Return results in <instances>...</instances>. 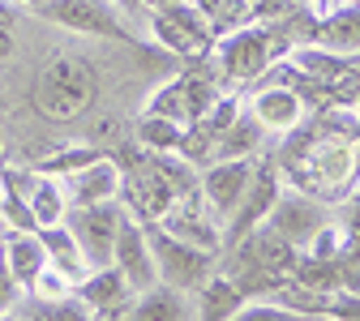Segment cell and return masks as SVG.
Returning a JSON list of instances; mask_svg holds the SVG:
<instances>
[{
  "label": "cell",
  "mask_w": 360,
  "mask_h": 321,
  "mask_svg": "<svg viewBox=\"0 0 360 321\" xmlns=\"http://www.w3.org/2000/svg\"><path fill=\"white\" fill-rule=\"evenodd\" d=\"M99 103V69L77 52H56L39 69L30 86V107L52 120V124H73Z\"/></svg>",
  "instance_id": "cell-1"
},
{
  "label": "cell",
  "mask_w": 360,
  "mask_h": 321,
  "mask_svg": "<svg viewBox=\"0 0 360 321\" xmlns=\"http://www.w3.org/2000/svg\"><path fill=\"white\" fill-rule=\"evenodd\" d=\"M232 321H300V313H292L275 300H262V304H245Z\"/></svg>",
  "instance_id": "cell-28"
},
{
  "label": "cell",
  "mask_w": 360,
  "mask_h": 321,
  "mask_svg": "<svg viewBox=\"0 0 360 321\" xmlns=\"http://www.w3.org/2000/svg\"><path fill=\"white\" fill-rule=\"evenodd\" d=\"M352 240L360 244V206H356V214H352Z\"/></svg>",
  "instance_id": "cell-32"
},
{
  "label": "cell",
  "mask_w": 360,
  "mask_h": 321,
  "mask_svg": "<svg viewBox=\"0 0 360 321\" xmlns=\"http://www.w3.org/2000/svg\"><path fill=\"white\" fill-rule=\"evenodd\" d=\"M236 116H240V107H236V99H214V103H210V112H206L202 120H193V124H202V129H206V133L214 137V142H219V137H223V133H228V124H232Z\"/></svg>",
  "instance_id": "cell-27"
},
{
  "label": "cell",
  "mask_w": 360,
  "mask_h": 321,
  "mask_svg": "<svg viewBox=\"0 0 360 321\" xmlns=\"http://www.w3.org/2000/svg\"><path fill=\"white\" fill-rule=\"evenodd\" d=\"M245 291L228 279V274H214V279H202L198 287V321H232L245 308Z\"/></svg>",
  "instance_id": "cell-17"
},
{
  "label": "cell",
  "mask_w": 360,
  "mask_h": 321,
  "mask_svg": "<svg viewBox=\"0 0 360 321\" xmlns=\"http://www.w3.org/2000/svg\"><path fill=\"white\" fill-rule=\"evenodd\" d=\"M253 116H257L262 129H292L300 120V99L292 95V90H283V86H270L266 95H257Z\"/></svg>",
  "instance_id": "cell-19"
},
{
  "label": "cell",
  "mask_w": 360,
  "mask_h": 321,
  "mask_svg": "<svg viewBox=\"0 0 360 321\" xmlns=\"http://www.w3.org/2000/svg\"><path fill=\"white\" fill-rule=\"evenodd\" d=\"M257 146H262V124H257V116H236L228 124V133L214 142L219 159H249Z\"/></svg>",
  "instance_id": "cell-20"
},
{
  "label": "cell",
  "mask_w": 360,
  "mask_h": 321,
  "mask_svg": "<svg viewBox=\"0 0 360 321\" xmlns=\"http://www.w3.org/2000/svg\"><path fill=\"white\" fill-rule=\"evenodd\" d=\"M249 176H253L249 159H219V163H210L206 176H202V193H206L210 210L232 214L240 193H245V185H249Z\"/></svg>",
  "instance_id": "cell-13"
},
{
  "label": "cell",
  "mask_w": 360,
  "mask_h": 321,
  "mask_svg": "<svg viewBox=\"0 0 360 321\" xmlns=\"http://www.w3.org/2000/svg\"><path fill=\"white\" fill-rule=\"evenodd\" d=\"M142 5H155V9H163V5H176V0H142Z\"/></svg>",
  "instance_id": "cell-33"
},
{
  "label": "cell",
  "mask_w": 360,
  "mask_h": 321,
  "mask_svg": "<svg viewBox=\"0 0 360 321\" xmlns=\"http://www.w3.org/2000/svg\"><path fill=\"white\" fill-rule=\"evenodd\" d=\"M318 39L326 43V48H335V52H356L360 48V9H343L330 22H322Z\"/></svg>",
  "instance_id": "cell-23"
},
{
  "label": "cell",
  "mask_w": 360,
  "mask_h": 321,
  "mask_svg": "<svg viewBox=\"0 0 360 321\" xmlns=\"http://www.w3.org/2000/svg\"><path fill=\"white\" fill-rule=\"evenodd\" d=\"M150 26H155V39L163 43L167 52H176V56H193V52H202L210 43V22L202 18V9L180 5V0H176V5L155 9Z\"/></svg>",
  "instance_id": "cell-5"
},
{
  "label": "cell",
  "mask_w": 360,
  "mask_h": 321,
  "mask_svg": "<svg viewBox=\"0 0 360 321\" xmlns=\"http://www.w3.org/2000/svg\"><path fill=\"white\" fill-rule=\"evenodd\" d=\"M26 5H30V9H39V5H43V0H26Z\"/></svg>",
  "instance_id": "cell-34"
},
{
  "label": "cell",
  "mask_w": 360,
  "mask_h": 321,
  "mask_svg": "<svg viewBox=\"0 0 360 321\" xmlns=\"http://www.w3.org/2000/svg\"><path fill=\"white\" fill-rule=\"evenodd\" d=\"M146 116H163V120H176V124H185V120H189L185 81H172V86L155 90V95H150V107H146Z\"/></svg>",
  "instance_id": "cell-26"
},
{
  "label": "cell",
  "mask_w": 360,
  "mask_h": 321,
  "mask_svg": "<svg viewBox=\"0 0 360 321\" xmlns=\"http://www.w3.org/2000/svg\"><path fill=\"white\" fill-rule=\"evenodd\" d=\"M296 5H300V0H296Z\"/></svg>",
  "instance_id": "cell-37"
},
{
  "label": "cell",
  "mask_w": 360,
  "mask_h": 321,
  "mask_svg": "<svg viewBox=\"0 0 360 321\" xmlns=\"http://www.w3.org/2000/svg\"><path fill=\"white\" fill-rule=\"evenodd\" d=\"M112 266L129 279L133 291H146V287L159 283V270H155V257H150L146 227L142 223L120 218V232H116V244H112Z\"/></svg>",
  "instance_id": "cell-7"
},
{
  "label": "cell",
  "mask_w": 360,
  "mask_h": 321,
  "mask_svg": "<svg viewBox=\"0 0 360 321\" xmlns=\"http://www.w3.org/2000/svg\"><path fill=\"white\" fill-rule=\"evenodd\" d=\"M30 321H43V317H39V313H30Z\"/></svg>",
  "instance_id": "cell-35"
},
{
  "label": "cell",
  "mask_w": 360,
  "mask_h": 321,
  "mask_svg": "<svg viewBox=\"0 0 360 321\" xmlns=\"http://www.w3.org/2000/svg\"><path fill=\"white\" fill-rule=\"evenodd\" d=\"M304 65H309L313 73H339V69H343L339 60H326V56H304Z\"/></svg>",
  "instance_id": "cell-31"
},
{
  "label": "cell",
  "mask_w": 360,
  "mask_h": 321,
  "mask_svg": "<svg viewBox=\"0 0 360 321\" xmlns=\"http://www.w3.org/2000/svg\"><path fill=\"white\" fill-rule=\"evenodd\" d=\"M270 52H275V34L249 26V30H236V34L223 39L219 65H223V73H228V77L249 81V77H257V73L270 65Z\"/></svg>",
  "instance_id": "cell-8"
},
{
  "label": "cell",
  "mask_w": 360,
  "mask_h": 321,
  "mask_svg": "<svg viewBox=\"0 0 360 321\" xmlns=\"http://www.w3.org/2000/svg\"><path fill=\"white\" fill-rule=\"evenodd\" d=\"M133 133H138V142L155 155H176L180 150V137H185V129H180L176 120H163V116H142L138 124H133Z\"/></svg>",
  "instance_id": "cell-22"
},
{
  "label": "cell",
  "mask_w": 360,
  "mask_h": 321,
  "mask_svg": "<svg viewBox=\"0 0 360 321\" xmlns=\"http://www.w3.org/2000/svg\"><path fill=\"white\" fill-rule=\"evenodd\" d=\"M120 193V167L99 159V163H90L82 171L69 176V197L73 206H99V202H112Z\"/></svg>",
  "instance_id": "cell-16"
},
{
  "label": "cell",
  "mask_w": 360,
  "mask_h": 321,
  "mask_svg": "<svg viewBox=\"0 0 360 321\" xmlns=\"http://www.w3.org/2000/svg\"><path fill=\"white\" fill-rule=\"evenodd\" d=\"M18 296H22V287H18V279L9 274V261H5V253H0V317H5V313L18 304Z\"/></svg>",
  "instance_id": "cell-29"
},
{
  "label": "cell",
  "mask_w": 360,
  "mask_h": 321,
  "mask_svg": "<svg viewBox=\"0 0 360 321\" xmlns=\"http://www.w3.org/2000/svg\"><path fill=\"white\" fill-rule=\"evenodd\" d=\"M0 321H13V317H0Z\"/></svg>",
  "instance_id": "cell-36"
},
{
  "label": "cell",
  "mask_w": 360,
  "mask_h": 321,
  "mask_svg": "<svg viewBox=\"0 0 360 321\" xmlns=\"http://www.w3.org/2000/svg\"><path fill=\"white\" fill-rule=\"evenodd\" d=\"M232 249H245L262 270H270V274H279V279H292V270H296V244H288L279 232H270V227H253V232L240 240V244H232Z\"/></svg>",
  "instance_id": "cell-15"
},
{
  "label": "cell",
  "mask_w": 360,
  "mask_h": 321,
  "mask_svg": "<svg viewBox=\"0 0 360 321\" xmlns=\"http://www.w3.org/2000/svg\"><path fill=\"white\" fill-rule=\"evenodd\" d=\"M326 227V210L309 197H275L270 206V232H279L288 244H309Z\"/></svg>",
  "instance_id": "cell-10"
},
{
  "label": "cell",
  "mask_w": 360,
  "mask_h": 321,
  "mask_svg": "<svg viewBox=\"0 0 360 321\" xmlns=\"http://www.w3.org/2000/svg\"><path fill=\"white\" fill-rule=\"evenodd\" d=\"M120 210L112 202H99V206H73L65 210V227L73 232L77 249H82V261L90 270H103L112 266V244H116V232H120Z\"/></svg>",
  "instance_id": "cell-3"
},
{
  "label": "cell",
  "mask_w": 360,
  "mask_h": 321,
  "mask_svg": "<svg viewBox=\"0 0 360 321\" xmlns=\"http://www.w3.org/2000/svg\"><path fill=\"white\" fill-rule=\"evenodd\" d=\"M159 227L163 232H172L176 240H185V244H198V249H206V253H219L223 249V236H219V227L198 210V189L193 193H185L163 218H159Z\"/></svg>",
  "instance_id": "cell-11"
},
{
  "label": "cell",
  "mask_w": 360,
  "mask_h": 321,
  "mask_svg": "<svg viewBox=\"0 0 360 321\" xmlns=\"http://www.w3.org/2000/svg\"><path fill=\"white\" fill-rule=\"evenodd\" d=\"M0 240H5V236H0Z\"/></svg>",
  "instance_id": "cell-38"
},
{
  "label": "cell",
  "mask_w": 360,
  "mask_h": 321,
  "mask_svg": "<svg viewBox=\"0 0 360 321\" xmlns=\"http://www.w3.org/2000/svg\"><path fill=\"white\" fill-rule=\"evenodd\" d=\"M39 240H43V253H48V261L60 266V274H69V279H86V274H90V266L82 261V249H77V240H73V232H69L65 223H56V227H39Z\"/></svg>",
  "instance_id": "cell-18"
},
{
  "label": "cell",
  "mask_w": 360,
  "mask_h": 321,
  "mask_svg": "<svg viewBox=\"0 0 360 321\" xmlns=\"http://www.w3.org/2000/svg\"><path fill=\"white\" fill-rule=\"evenodd\" d=\"M120 321H198V308H193L189 291H180L172 283H155L129 304V313Z\"/></svg>",
  "instance_id": "cell-12"
},
{
  "label": "cell",
  "mask_w": 360,
  "mask_h": 321,
  "mask_svg": "<svg viewBox=\"0 0 360 321\" xmlns=\"http://www.w3.org/2000/svg\"><path fill=\"white\" fill-rule=\"evenodd\" d=\"M275 197H279V180H275V167H270V163L253 167L249 185H245V193H240V202H236V210L228 214L232 223H228V240H223V244H240V240L253 232V227H262V218L270 214Z\"/></svg>",
  "instance_id": "cell-6"
},
{
  "label": "cell",
  "mask_w": 360,
  "mask_h": 321,
  "mask_svg": "<svg viewBox=\"0 0 360 321\" xmlns=\"http://www.w3.org/2000/svg\"><path fill=\"white\" fill-rule=\"evenodd\" d=\"M142 227H146V244H150V257H155V270H159V283H172L180 291H198L202 279H210L214 253L176 240L159 223H142Z\"/></svg>",
  "instance_id": "cell-2"
},
{
  "label": "cell",
  "mask_w": 360,
  "mask_h": 321,
  "mask_svg": "<svg viewBox=\"0 0 360 321\" xmlns=\"http://www.w3.org/2000/svg\"><path fill=\"white\" fill-rule=\"evenodd\" d=\"M103 155L95 150V146H69V150H56V155H48V159H39V171L43 176H73V171H82V167H90V163H99Z\"/></svg>",
  "instance_id": "cell-25"
},
{
  "label": "cell",
  "mask_w": 360,
  "mask_h": 321,
  "mask_svg": "<svg viewBox=\"0 0 360 321\" xmlns=\"http://www.w3.org/2000/svg\"><path fill=\"white\" fill-rule=\"evenodd\" d=\"M26 202H30V214H34V223H39V227H56V223H65V210H69V206H65V193H60L56 180L39 176Z\"/></svg>",
  "instance_id": "cell-21"
},
{
  "label": "cell",
  "mask_w": 360,
  "mask_h": 321,
  "mask_svg": "<svg viewBox=\"0 0 360 321\" xmlns=\"http://www.w3.org/2000/svg\"><path fill=\"white\" fill-rule=\"evenodd\" d=\"M77 296L95 308V321H120L133 304V287L116 266L103 270H90L86 279H77Z\"/></svg>",
  "instance_id": "cell-9"
},
{
  "label": "cell",
  "mask_w": 360,
  "mask_h": 321,
  "mask_svg": "<svg viewBox=\"0 0 360 321\" xmlns=\"http://www.w3.org/2000/svg\"><path fill=\"white\" fill-rule=\"evenodd\" d=\"M0 253H5L9 261V274L18 279V287H34V279L43 270H48V253H43V240L39 232H9L5 240H0Z\"/></svg>",
  "instance_id": "cell-14"
},
{
  "label": "cell",
  "mask_w": 360,
  "mask_h": 321,
  "mask_svg": "<svg viewBox=\"0 0 360 321\" xmlns=\"http://www.w3.org/2000/svg\"><path fill=\"white\" fill-rule=\"evenodd\" d=\"M326 313H335L339 321H360V296H330V308Z\"/></svg>",
  "instance_id": "cell-30"
},
{
  "label": "cell",
  "mask_w": 360,
  "mask_h": 321,
  "mask_svg": "<svg viewBox=\"0 0 360 321\" xmlns=\"http://www.w3.org/2000/svg\"><path fill=\"white\" fill-rule=\"evenodd\" d=\"M34 313L43 317V321H95V308H90L77 291L69 296H56V300H34Z\"/></svg>",
  "instance_id": "cell-24"
},
{
  "label": "cell",
  "mask_w": 360,
  "mask_h": 321,
  "mask_svg": "<svg viewBox=\"0 0 360 321\" xmlns=\"http://www.w3.org/2000/svg\"><path fill=\"white\" fill-rule=\"evenodd\" d=\"M39 13L56 26L82 30V34H103V39H116V43H133V34L108 9V0H43Z\"/></svg>",
  "instance_id": "cell-4"
}]
</instances>
